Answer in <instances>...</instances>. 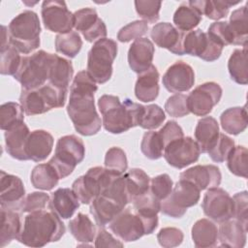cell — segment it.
<instances>
[{
  "label": "cell",
  "instance_id": "obj_1",
  "mask_svg": "<svg viewBox=\"0 0 248 248\" xmlns=\"http://www.w3.org/2000/svg\"><path fill=\"white\" fill-rule=\"evenodd\" d=\"M97 90L98 86L87 71L78 72L70 87L67 113L76 131L82 136L96 135L103 125L95 108Z\"/></svg>",
  "mask_w": 248,
  "mask_h": 248
},
{
  "label": "cell",
  "instance_id": "obj_2",
  "mask_svg": "<svg viewBox=\"0 0 248 248\" xmlns=\"http://www.w3.org/2000/svg\"><path fill=\"white\" fill-rule=\"evenodd\" d=\"M102 114V124L111 134H122L131 128L140 126L144 106L125 99L123 103L114 95H103L98 100Z\"/></svg>",
  "mask_w": 248,
  "mask_h": 248
},
{
  "label": "cell",
  "instance_id": "obj_3",
  "mask_svg": "<svg viewBox=\"0 0 248 248\" xmlns=\"http://www.w3.org/2000/svg\"><path fill=\"white\" fill-rule=\"evenodd\" d=\"M66 228L60 217L54 212L38 210L24 218L18 242L29 247H43L58 241L65 233Z\"/></svg>",
  "mask_w": 248,
  "mask_h": 248
},
{
  "label": "cell",
  "instance_id": "obj_4",
  "mask_svg": "<svg viewBox=\"0 0 248 248\" xmlns=\"http://www.w3.org/2000/svg\"><path fill=\"white\" fill-rule=\"evenodd\" d=\"M129 203L123 176L116 177L111 184L90 203V213L99 227L108 225Z\"/></svg>",
  "mask_w": 248,
  "mask_h": 248
},
{
  "label": "cell",
  "instance_id": "obj_5",
  "mask_svg": "<svg viewBox=\"0 0 248 248\" xmlns=\"http://www.w3.org/2000/svg\"><path fill=\"white\" fill-rule=\"evenodd\" d=\"M41 31L38 15L25 10L16 16L8 25L9 44L20 53L28 54L40 46Z\"/></svg>",
  "mask_w": 248,
  "mask_h": 248
},
{
  "label": "cell",
  "instance_id": "obj_6",
  "mask_svg": "<svg viewBox=\"0 0 248 248\" xmlns=\"http://www.w3.org/2000/svg\"><path fill=\"white\" fill-rule=\"evenodd\" d=\"M158 216L144 217L131 208L123 209L109 224L110 231L120 240L132 242L151 234L158 227Z\"/></svg>",
  "mask_w": 248,
  "mask_h": 248
},
{
  "label": "cell",
  "instance_id": "obj_7",
  "mask_svg": "<svg viewBox=\"0 0 248 248\" xmlns=\"http://www.w3.org/2000/svg\"><path fill=\"white\" fill-rule=\"evenodd\" d=\"M67 93L47 82L37 89H21L19 102L24 113L32 116L64 107Z\"/></svg>",
  "mask_w": 248,
  "mask_h": 248
},
{
  "label": "cell",
  "instance_id": "obj_8",
  "mask_svg": "<svg viewBox=\"0 0 248 248\" xmlns=\"http://www.w3.org/2000/svg\"><path fill=\"white\" fill-rule=\"evenodd\" d=\"M117 44L112 39L96 41L87 54V73L96 83H106L112 76V63L117 55Z\"/></svg>",
  "mask_w": 248,
  "mask_h": 248
},
{
  "label": "cell",
  "instance_id": "obj_9",
  "mask_svg": "<svg viewBox=\"0 0 248 248\" xmlns=\"http://www.w3.org/2000/svg\"><path fill=\"white\" fill-rule=\"evenodd\" d=\"M51 54L43 49L22 56L18 71L14 76L22 89H37L48 81Z\"/></svg>",
  "mask_w": 248,
  "mask_h": 248
},
{
  "label": "cell",
  "instance_id": "obj_10",
  "mask_svg": "<svg viewBox=\"0 0 248 248\" xmlns=\"http://www.w3.org/2000/svg\"><path fill=\"white\" fill-rule=\"evenodd\" d=\"M85 156V146L82 140L76 135L59 138L55 146L54 156L48 161L56 170L60 179L69 176Z\"/></svg>",
  "mask_w": 248,
  "mask_h": 248
},
{
  "label": "cell",
  "instance_id": "obj_11",
  "mask_svg": "<svg viewBox=\"0 0 248 248\" xmlns=\"http://www.w3.org/2000/svg\"><path fill=\"white\" fill-rule=\"evenodd\" d=\"M124 174V173H123ZM120 173L103 167L90 168L85 174L77 178L72 184V190L83 204L91 202L101 195Z\"/></svg>",
  "mask_w": 248,
  "mask_h": 248
},
{
  "label": "cell",
  "instance_id": "obj_12",
  "mask_svg": "<svg viewBox=\"0 0 248 248\" xmlns=\"http://www.w3.org/2000/svg\"><path fill=\"white\" fill-rule=\"evenodd\" d=\"M201 190L191 181L179 179L173 186L170 196L161 202L160 211L171 218H181L187 208L198 203Z\"/></svg>",
  "mask_w": 248,
  "mask_h": 248
},
{
  "label": "cell",
  "instance_id": "obj_13",
  "mask_svg": "<svg viewBox=\"0 0 248 248\" xmlns=\"http://www.w3.org/2000/svg\"><path fill=\"white\" fill-rule=\"evenodd\" d=\"M223 46L213 41L202 29L184 32L182 39V52L197 56L204 61L213 62L222 54Z\"/></svg>",
  "mask_w": 248,
  "mask_h": 248
},
{
  "label": "cell",
  "instance_id": "obj_14",
  "mask_svg": "<svg viewBox=\"0 0 248 248\" xmlns=\"http://www.w3.org/2000/svg\"><path fill=\"white\" fill-rule=\"evenodd\" d=\"M200 154V147L191 137H182L170 141L166 145L163 152L167 163L178 170L197 162Z\"/></svg>",
  "mask_w": 248,
  "mask_h": 248
},
{
  "label": "cell",
  "instance_id": "obj_15",
  "mask_svg": "<svg viewBox=\"0 0 248 248\" xmlns=\"http://www.w3.org/2000/svg\"><path fill=\"white\" fill-rule=\"evenodd\" d=\"M42 19L45 27L54 33L71 32L74 27V14L64 1L46 0L42 4Z\"/></svg>",
  "mask_w": 248,
  "mask_h": 248
},
{
  "label": "cell",
  "instance_id": "obj_16",
  "mask_svg": "<svg viewBox=\"0 0 248 248\" xmlns=\"http://www.w3.org/2000/svg\"><path fill=\"white\" fill-rule=\"evenodd\" d=\"M222 93L221 86L214 81L200 84L187 96V105L190 112L197 116L209 114L212 108L220 102Z\"/></svg>",
  "mask_w": 248,
  "mask_h": 248
},
{
  "label": "cell",
  "instance_id": "obj_17",
  "mask_svg": "<svg viewBox=\"0 0 248 248\" xmlns=\"http://www.w3.org/2000/svg\"><path fill=\"white\" fill-rule=\"evenodd\" d=\"M202 208L209 219L217 223H222L232 218V198L222 188H209L203 196Z\"/></svg>",
  "mask_w": 248,
  "mask_h": 248
},
{
  "label": "cell",
  "instance_id": "obj_18",
  "mask_svg": "<svg viewBox=\"0 0 248 248\" xmlns=\"http://www.w3.org/2000/svg\"><path fill=\"white\" fill-rule=\"evenodd\" d=\"M74 27L89 43L106 38L108 34L105 22L93 8L87 7L76 11L74 13Z\"/></svg>",
  "mask_w": 248,
  "mask_h": 248
},
{
  "label": "cell",
  "instance_id": "obj_19",
  "mask_svg": "<svg viewBox=\"0 0 248 248\" xmlns=\"http://www.w3.org/2000/svg\"><path fill=\"white\" fill-rule=\"evenodd\" d=\"M162 83L171 93L186 92L195 83L194 70L189 64L183 61H177L167 69L163 76Z\"/></svg>",
  "mask_w": 248,
  "mask_h": 248
},
{
  "label": "cell",
  "instance_id": "obj_20",
  "mask_svg": "<svg viewBox=\"0 0 248 248\" xmlns=\"http://www.w3.org/2000/svg\"><path fill=\"white\" fill-rule=\"evenodd\" d=\"M0 186L1 208L19 210L20 203L25 197V188L22 180L16 175L1 170Z\"/></svg>",
  "mask_w": 248,
  "mask_h": 248
},
{
  "label": "cell",
  "instance_id": "obj_21",
  "mask_svg": "<svg viewBox=\"0 0 248 248\" xmlns=\"http://www.w3.org/2000/svg\"><path fill=\"white\" fill-rule=\"evenodd\" d=\"M184 32L179 31L170 22L156 23L150 31L153 42L162 48H166L173 54L183 55L182 39Z\"/></svg>",
  "mask_w": 248,
  "mask_h": 248
},
{
  "label": "cell",
  "instance_id": "obj_22",
  "mask_svg": "<svg viewBox=\"0 0 248 248\" xmlns=\"http://www.w3.org/2000/svg\"><path fill=\"white\" fill-rule=\"evenodd\" d=\"M180 179L194 183L201 191L218 187L222 180L220 169L215 165H197L182 171Z\"/></svg>",
  "mask_w": 248,
  "mask_h": 248
},
{
  "label": "cell",
  "instance_id": "obj_23",
  "mask_svg": "<svg viewBox=\"0 0 248 248\" xmlns=\"http://www.w3.org/2000/svg\"><path fill=\"white\" fill-rule=\"evenodd\" d=\"M155 48L147 38L135 40L128 50V63L132 71L140 74L152 66Z\"/></svg>",
  "mask_w": 248,
  "mask_h": 248
},
{
  "label": "cell",
  "instance_id": "obj_24",
  "mask_svg": "<svg viewBox=\"0 0 248 248\" xmlns=\"http://www.w3.org/2000/svg\"><path fill=\"white\" fill-rule=\"evenodd\" d=\"M53 137L45 130L30 132L25 144V154L28 160L42 162L50 155L53 147Z\"/></svg>",
  "mask_w": 248,
  "mask_h": 248
},
{
  "label": "cell",
  "instance_id": "obj_25",
  "mask_svg": "<svg viewBox=\"0 0 248 248\" xmlns=\"http://www.w3.org/2000/svg\"><path fill=\"white\" fill-rule=\"evenodd\" d=\"M29 134V128L24 121L5 131V147L11 157L19 161L28 160L25 154V144Z\"/></svg>",
  "mask_w": 248,
  "mask_h": 248
},
{
  "label": "cell",
  "instance_id": "obj_26",
  "mask_svg": "<svg viewBox=\"0 0 248 248\" xmlns=\"http://www.w3.org/2000/svg\"><path fill=\"white\" fill-rule=\"evenodd\" d=\"M79 207V200L70 188H58L51 193L48 208L62 219L71 218Z\"/></svg>",
  "mask_w": 248,
  "mask_h": 248
},
{
  "label": "cell",
  "instance_id": "obj_27",
  "mask_svg": "<svg viewBox=\"0 0 248 248\" xmlns=\"http://www.w3.org/2000/svg\"><path fill=\"white\" fill-rule=\"evenodd\" d=\"M159 72L152 65L148 70L139 74L135 84V95L143 103L155 101L159 95Z\"/></svg>",
  "mask_w": 248,
  "mask_h": 248
},
{
  "label": "cell",
  "instance_id": "obj_28",
  "mask_svg": "<svg viewBox=\"0 0 248 248\" xmlns=\"http://www.w3.org/2000/svg\"><path fill=\"white\" fill-rule=\"evenodd\" d=\"M218 229V240L220 246L231 248H242L247 240V228L235 219H229L220 223Z\"/></svg>",
  "mask_w": 248,
  "mask_h": 248
},
{
  "label": "cell",
  "instance_id": "obj_29",
  "mask_svg": "<svg viewBox=\"0 0 248 248\" xmlns=\"http://www.w3.org/2000/svg\"><path fill=\"white\" fill-rule=\"evenodd\" d=\"M219 124L212 116L201 118L195 129V139L201 153H207L219 137Z\"/></svg>",
  "mask_w": 248,
  "mask_h": 248
},
{
  "label": "cell",
  "instance_id": "obj_30",
  "mask_svg": "<svg viewBox=\"0 0 248 248\" xmlns=\"http://www.w3.org/2000/svg\"><path fill=\"white\" fill-rule=\"evenodd\" d=\"M74 75V67L70 60L57 54H51L48 83L68 91L70 81Z\"/></svg>",
  "mask_w": 248,
  "mask_h": 248
},
{
  "label": "cell",
  "instance_id": "obj_31",
  "mask_svg": "<svg viewBox=\"0 0 248 248\" xmlns=\"http://www.w3.org/2000/svg\"><path fill=\"white\" fill-rule=\"evenodd\" d=\"M192 239L196 247H214L218 242V228L211 220L202 218L198 220L191 230Z\"/></svg>",
  "mask_w": 248,
  "mask_h": 248
},
{
  "label": "cell",
  "instance_id": "obj_32",
  "mask_svg": "<svg viewBox=\"0 0 248 248\" xmlns=\"http://www.w3.org/2000/svg\"><path fill=\"white\" fill-rule=\"evenodd\" d=\"M21 230L20 214L17 210L1 208L0 247H5L14 239H17Z\"/></svg>",
  "mask_w": 248,
  "mask_h": 248
},
{
  "label": "cell",
  "instance_id": "obj_33",
  "mask_svg": "<svg viewBox=\"0 0 248 248\" xmlns=\"http://www.w3.org/2000/svg\"><path fill=\"white\" fill-rule=\"evenodd\" d=\"M123 175L129 202H132L135 199L144 195L149 191L150 178L143 170L133 168L126 171Z\"/></svg>",
  "mask_w": 248,
  "mask_h": 248
},
{
  "label": "cell",
  "instance_id": "obj_34",
  "mask_svg": "<svg viewBox=\"0 0 248 248\" xmlns=\"http://www.w3.org/2000/svg\"><path fill=\"white\" fill-rule=\"evenodd\" d=\"M223 130L230 135H238L247 128L246 107H233L227 108L220 115Z\"/></svg>",
  "mask_w": 248,
  "mask_h": 248
},
{
  "label": "cell",
  "instance_id": "obj_35",
  "mask_svg": "<svg viewBox=\"0 0 248 248\" xmlns=\"http://www.w3.org/2000/svg\"><path fill=\"white\" fill-rule=\"evenodd\" d=\"M59 179L56 170L49 163L37 165L30 174L31 184L40 190H52L58 184Z\"/></svg>",
  "mask_w": 248,
  "mask_h": 248
},
{
  "label": "cell",
  "instance_id": "obj_36",
  "mask_svg": "<svg viewBox=\"0 0 248 248\" xmlns=\"http://www.w3.org/2000/svg\"><path fill=\"white\" fill-rule=\"evenodd\" d=\"M188 4L197 9L202 15H205L207 18L212 20H218L224 18L229 14L231 7L239 4L238 2L222 1V0H200V1H188Z\"/></svg>",
  "mask_w": 248,
  "mask_h": 248
},
{
  "label": "cell",
  "instance_id": "obj_37",
  "mask_svg": "<svg viewBox=\"0 0 248 248\" xmlns=\"http://www.w3.org/2000/svg\"><path fill=\"white\" fill-rule=\"evenodd\" d=\"M228 70L231 78L242 85L248 82V70H247V46L243 48H236L231 54L228 61Z\"/></svg>",
  "mask_w": 248,
  "mask_h": 248
},
{
  "label": "cell",
  "instance_id": "obj_38",
  "mask_svg": "<svg viewBox=\"0 0 248 248\" xmlns=\"http://www.w3.org/2000/svg\"><path fill=\"white\" fill-rule=\"evenodd\" d=\"M69 230L72 235L78 241L84 244L93 242L96 236V228L88 215L78 213V215L70 220Z\"/></svg>",
  "mask_w": 248,
  "mask_h": 248
},
{
  "label": "cell",
  "instance_id": "obj_39",
  "mask_svg": "<svg viewBox=\"0 0 248 248\" xmlns=\"http://www.w3.org/2000/svg\"><path fill=\"white\" fill-rule=\"evenodd\" d=\"M202 18V15L188 2L182 3L173 15V23L181 32H188L199 25Z\"/></svg>",
  "mask_w": 248,
  "mask_h": 248
},
{
  "label": "cell",
  "instance_id": "obj_40",
  "mask_svg": "<svg viewBox=\"0 0 248 248\" xmlns=\"http://www.w3.org/2000/svg\"><path fill=\"white\" fill-rule=\"evenodd\" d=\"M228 23L234 38V45L246 46L248 38L247 6L232 11Z\"/></svg>",
  "mask_w": 248,
  "mask_h": 248
},
{
  "label": "cell",
  "instance_id": "obj_41",
  "mask_svg": "<svg viewBox=\"0 0 248 248\" xmlns=\"http://www.w3.org/2000/svg\"><path fill=\"white\" fill-rule=\"evenodd\" d=\"M82 47V40L77 31L58 34L55 37V50L69 58L76 57Z\"/></svg>",
  "mask_w": 248,
  "mask_h": 248
},
{
  "label": "cell",
  "instance_id": "obj_42",
  "mask_svg": "<svg viewBox=\"0 0 248 248\" xmlns=\"http://www.w3.org/2000/svg\"><path fill=\"white\" fill-rule=\"evenodd\" d=\"M226 161L228 169L232 174L243 178H247L248 150L245 146H234L230 152Z\"/></svg>",
  "mask_w": 248,
  "mask_h": 248
},
{
  "label": "cell",
  "instance_id": "obj_43",
  "mask_svg": "<svg viewBox=\"0 0 248 248\" xmlns=\"http://www.w3.org/2000/svg\"><path fill=\"white\" fill-rule=\"evenodd\" d=\"M164 142L159 132L148 131L142 136L140 150L142 154L150 160H158L163 156Z\"/></svg>",
  "mask_w": 248,
  "mask_h": 248
},
{
  "label": "cell",
  "instance_id": "obj_44",
  "mask_svg": "<svg viewBox=\"0 0 248 248\" xmlns=\"http://www.w3.org/2000/svg\"><path fill=\"white\" fill-rule=\"evenodd\" d=\"M24 110L21 105L16 102H8L0 107V128L4 131L23 122Z\"/></svg>",
  "mask_w": 248,
  "mask_h": 248
},
{
  "label": "cell",
  "instance_id": "obj_45",
  "mask_svg": "<svg viewBox=\"0 0 248 248\" xmlns=\"http://www.w3.org/2000/svg\"><path fill=\"white\" fill-rule=\"evenodd\" d=\"M20 52L10 44L1 46V60L0 73L2 75L15 76L19 69L21 63Z\"/></svg>",
  "mask_w": 248,
  "mask_h": 248
},
{
  "label": "cell",
  "instance_id": "obj_46",
  "mask_svg": "<svg viewBox=\"0 0 248 248\" xmlns=\"http://www.w3.org/2000/svg\"><path fill=\"white\" fill-rule=\"evenodd\" d=\"M134 210L141 216L144 217H154L157 216L160 211L161 202L157 200L150 191L144 195L135 199L133 202Z\"/></svg>",
  "mask_w": 248,
  "mask_h": 248
},
{
  "label": "cell",
  "instance_id": "obj_47",
  "mask_svg": "<svg viewBox=\"0 0 248 248\" xmlns=\"http://www.w3.org/2000/svg\"><path fill=\"white\" fill-rule=\"evenodd\" d=\"M105 168L123 174L128 169V160L125 151L117 146L110 147L105 156Z\"/></svg>",
  "mask_w": 248,
  "mask_h": 248
},
{
  "label": "cell",
  "instance_id": "obj_48",
  "mask_svg": "<svg viewBox=\"0 0 248 248\" xmlns=\"http://www.w3.org/2000/svg\"><path fill=\"white\" fill-rule=\"evenodd\" d=\"M165 119L166 114L163 108L156 104H151L144 106V110L140 122V126L142 129L153 130L160 127Z\"/></svg>",
  "mask_w": 248,
  "mask_h": 248
},
{
  "label": "cell",
  "instance_id": "obj_49",
  "mask_svg": "<svg viewBox=\"0 0 248 248\" xmlns=\"http://www.w3.org/2000/svg\"><path fill=\"white\" fill-rule=\"evenodd\" d=\"M234 147V141L225 134L220 133L215 144L208 150L207 154L215 163H223L227 160L230 152Z\"/></svg>",
  "mask_w": 248,
  "mask_h": 248
},
{
  "label": "cell",
  "instance_id": "obj_50",
  "mask_svg": "<svg viewBox=\"0 0 248 248\" xmlns=\"http://www.w3.org/2000/svg\"><path fill=\"white\" fill-rule=\"evenodd\" d=\"M207 34L213 41L223 47L225 46L234 45V38L227 21H216L211 23L208 27Z\"/></svg>",
  "mask_w": 248,
  "mask_h": 248
},
{
  "label": "cell",
  "instance_id": "obj_51",
  "mask_svg": "<svg viewBox=\"0 0 248 248\" xmlns=\"http://www.w3.org/2000/svg\"><path fill=\"white\" fill-rule=\"evenodd\" d=\"M162 2L151 0H137L135 8L137 14L146 22L155 23L160 17Z\"/></svg>",
  "mask_w": 248,
  "mask_h": 248
},
{
  "label": "cell",
  "instance_id": "obj_52",
  "mask_svg": "<svg viewBox=\"0 0 248 248\" xmlns=\"http://www.w3.org/2000/svg\"><path fill=\"white\" fill-rule=\"evenodd\" d=\"M148 31V24L144 20H134L123 26L117 33V39L121 43H128L145 35Z\"/></svg>",
  "mask_w": 248,
  "mask_h": 248
},
{
  "label": "cell",
  "instance_id": "obj_53",
  "mask_svg": "<svg viewBox=\"0 0 248 248\" xmlns=\"http://www.w3.org/2000/svg\"><path fill=\"white\" fill-rule=\"evenodd\" d=\"M173 188V181L167 173L159 174L150 179L149 191L160 202L167 199Z\"/></svg>",
  "mask_w": 248,
  "mask_h": 248
},
{
  "label": "cell",
  "instance_id": "obj_54",
  "mask_svg": "<svg viewBox=\"0 0 248 248\" xmlns=\"http://www.w3.org/2000/svg\"><path fill=\"white\" fill-rule=\"evenodd\" d=\"M49 196L45 192H32L24 197L20 203L19 210L30 213L33 211L43 210L48 204Z\"/></svg>",
  "mask_w": 248,
  "mask_h": 248
},
{
  "label": "cell",
  "instance_id": "obj_55",
  "mask_svg": "<svg viewBox=\"0 0 248 248\" xmlns=\"http://www.w3.org/2000/svg\"><path fill=\"white\" fill-rule=\"evenodd\" d=\"M166 112L172 117H183L190 113L187 105V96L184 94H174L168 98L165 103Z\"/></svg>",
  "mask_w": 248,
  "mask_h": 248
},
{
  "label": "cell",
  "instance_id": "obj_56",
  "mask_svg": "<svg viewBox=\"0 0 248 248\" xmlns=\"http://www.w3.org/2000/svg\"><path fill=\"white\" fill-rule=\"evenodd\" d=\"M184 238L183 232L180 229L173 227H166L159 231L157 240L164 248H172L179 246Z\"/></svg>",
  "mask_w": 248,
  "mask_h": 248
},
{
  "label": "cell",
  "instance_id": "obj_57",
  "mask_svg": "<svg viewBox=\"0 0 248 248\" xmlns=\"http://www.w3.org/2000/svg\"><path fill=\"white\" fill-rule=\"evenodd\" d=\"M233 214L232 218L240 222L245 228L248 225V193L242 191L236 193L232 197Z\"/></svg>",
  "mask_w": 248,
  "mask_h": 248
},
{
  "label": "cell",
  "instance_id": "obj_58",
  "mask_svg": "<svg viewBox=\"0 0 248 248\" xmlns=\"http://www.w3.org/2000/svg\"><path fill=\"white\" fill-rule=\"evenodd\" d=\"M159 134L163 140L164 142V146L166 147V145L168 143H170V141L182 138L184 137L183 134V130L182 128L177 124L176 121L174 120H170L168 121L159 131Z\"/></svg>",
  "mask_w": 248,
  "mask_h": 248
},
{
  "label": "cell",
  "instance_id": "obj_59",
  "mask_svg": "<svg viewBox=\"0 0 248 248\" xmlns=\"http://www.w3.org/2000/svg\"><path fill=\"white\" fill-rule=\"evenodd\" d=\"M95 247H123V243L114 238L104 227H100L95 236Z\"/></svg>",
  "mask_w": 248,
  "mask_h": 248
}]
</instances>
